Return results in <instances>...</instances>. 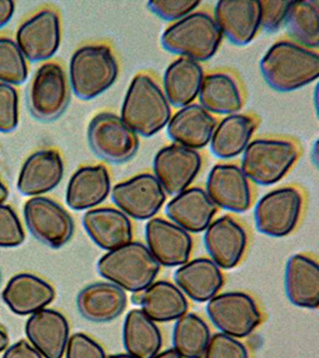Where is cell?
Returning <instances> with one entry per match:
<instances>
[{"instance_id": "obj_1", "label": "cell", "mask_w": 319, "mask_h": 358, "mask_svg": "<svg viewBox=\"0 0 319 358\" xmlns=\"http://www.w3.org/2000/svg\"><path fill=\"white\" fill-rule=\"evenodd\" d=\"M260 69L271 89L291 92L318 79L319 55L295 42L278 41L267 50Z\"/></svg>"}, {"instance_id": "obj_39", "label": "cell", "mask_w": 319, "mask_h": 358, "mask_svg": "<svg viewBox=\"0 0 319 358\" xmlns=\"http://www.w3.org/2000/svg\"><path fill=\"white\" fill-rule=\"evenodd\" d=\"M293 1L291 0H262L261 29L267 34H274L286 24L287 16Z\"/></svg>"}, {"instance_id": "obj_18", "label": "cell", "mask_w": 319, "mask_h": 358, "mask_svg": "<svg viewBox=\"0 0 319 358\" xmlns=\"http://www.w3.org/2000/svg\"><path fill=\"white\" fill-rule=\"evenodd\" d=\"M213 18L222 36L234 45H249L261 29L260 0H220Z\"/></svg>"}, {"instance_id": "obj_12", "label": "cell", "mask_w": 319, "mask_h": 358, "mask_svg": "<svg viewBox=\"0 0 319 358\" xmlns=\"http://www.w3.org/2000/svg\"><path fill=\"white\" fill-rule=\"evenodd\" d=\"M118 209L135 220L156 217L166 201V192L151 173H140L111 187Z\"/></svg>"}, {"instance_id": "obj_14", "label": "cell", "mask_w": 319, "mask_h": 358, "mask_svg": "<svg viewBox=\"0 0 319 358\" xmlns=\"http://www.w3.org/2000/svg\"><path fill=\"white\" fill-rule=\"evenodd\" d=\"M16 43L29 62L48 60L55 55L62 43L60 17L50 8L30 17L17 30Z\"/></svg>"}, {"instance_id": "obj_7", "label": "cell", "mask_w": 319, "mask_h": 358, "mask_svg": "<svg viewBox=\"0 0 319 358\" xmlns=\"http://www.w3.org/2000/svg\"><path fill=\"white\" fill-rule=\"evenodd\" d=\"M71 86L65 69L57 62L37 69L27 92L29 110L42 122H52L65 113L70 103Z\"/></svg>"}, {"instance_id": "obj_44", "label": "cell", "mask_w": 319, "mask_h": 358, "mask_svg": "<svg viewBox=\"0 0 319 358\" xmlns=\"http://www.w3.org/2000/svg\"><path fill=\"white\" fill-rule=\"evenodd\" d=\"M15 1L13 0H0V29L11 21L15 13Z\"/></svg>"}, {"instance_id": "obj_37", "label": "cell", "mask_w": 319, "mask_h": 358, "mask_svg": "<svg viewBox=\"0 0 319 358\" xmlns=\"http://www.w3.org/2000/svg\"><path fill=\"white\" fill-rule=\"evenodd\" d=\"M25 241L21 220L13 207L0 204V248H17Z\"/></svg>"}, {"instance_id": "obj_22", "label": "cell", "mask_w": 319, "mask_h": 358, "mask_svg": "<svg viewBox=\"0 0 319 358\" xmlns=\"http://www.w3.org/2000/svg\"><path fill=\"white\" fill-rule=\"evenodd\" d=\"M217 208L205 189L192 187L173 196L166 204L165 213L171 222L188 233L197 234L205 232L217 214Z\"/></svg>"}, {"instance_id": "obj_29", "label": "cell", "mask_w": 319, "mask_h": 358, "mask_svg": "<svg viewBox=\"0 0 319 358\" xmlns=\"http://www.w3.org/2000/svg\"><path fill=\"white\" fill-rule=\"evenodd\" d=\"M205 72L199 62L178 57L164 72V94L170 106L176 108L192 104L199 97Z\"/></svg>"}, {"instance_id": "obj_15", "label": "cell", "mask_w": 319, "mask_h": 358, "mask_svg": "<svg viewBox=\"0 0 319 358\" xmlns=\"http://www.w3.org/2000/svg\"><path fill=\"white\" fill-rule=\"evenodd\" d=\"M205 192L217 207L238 214L248 212L253 202L250 180L241 167L234 164H218L213 167Z\"/></svg>"}, {"instance_id": "obj_27", "label": "cell", "mask_w": 319, "mask_h": 358, "mask_svg": "<svg viewBox=\"0 0 319 358\" xmlns=\"http://www.w3.org/2000/svg\"><path fill=\"white\" fill-rule=\"evenodd\" d=\"M285 289L288 300L300 308L319 307V266L312 257L295 255L286 264Z\"/></svg>"}, {"instance_id": "obj_24", "label": "cell", "mask_w": 319, "mask_h": 358, "mask_svg": "<svg viewBox=\"0 0 319 358\" xmlns=\"http://www.w3.org/2000/svg\"><path fill=\"white\" fill-rule=\"evenodd\" d=\"M1 297L13 313L24 317L47 308L55 299V290L41 277L23 273L8 282Z\"/></svg>"}, {"instance_id": "obj_46", "label": "cell", "mask_w": 319, "mask_h": 358, "mask_svg": "<svg viewBox=\"0 0 319 358\" xmlns=\"http://www.w3.org/2000/svg\"><path fill=\"white\" fill-rule=\"evenodd\" d=\"M153 358H183L180 355L177 354L176 351L173 349H169V350L163 351L160 354L157 355Z\"/></svg>"}, {"instance_id": "obj_11", "label": "cell", "mask_w": 319, "mask_h": 358, "mask_svg": "<svg viewBox=\"0 0 319 358\" xmlns=\"http://www.w3.org/2000/svg\"><path fill=\"white\" fill-rule=\"evenodd\" d=\"M213 325L234 338H246L262 322V314L254 299L243 292L219 294L207 303Z\"/></svg>"}, {"instance_id": "obj_49", "label": "cell", "mask_w": 319, "mask_h": 358, "mask_svg": "<svg viewBox=\"0 0 319 358\" xmlns=\"http://www.w3.org/2000/svg\"><path fill=\"white\" fill-rule=\"evenodd\" d=\"M0 281H1V273H0Z\"/></svg>"}, {"instance_id": "obj_48", "label": "cell", "mask_w": 319, "mask_h": 358, "mask_svg": "<svg viewBox=\"0 0 319 358\" xmlns=\"http://www.w3.org/2000/svg\"><path fill=\"white\" fill-rule=\"evenodd\" d=\"M106 358H134L131 355L128 354H116V355H111V356H108Z\"/></svg>"}, {"instance_id": "obj_20", "label": "cell", "mask_w": 319, "mask_h": 358, "mask_svg": "<svg viewBox=\"0 0 319 358\" xmlns=\"http://www.w3.org/2000/svg\"><path fill=\"white\" fill-rule=\"evenodd\" d=\"M25 336L42 357L62 358L70 339V325L64 314L45 308L29 317Z\"/></svg>"}, {"instance_id": "obj_23", "label": "cell", "mask_w": 319, "mask_h": 358, "mask_svg": "<svg viewBox=\"0 0 319 358\" xmlns=\"http://www.w3.org/2000/svg\"><path fill=\"white\" fill-rule=\"evenodd\" d=\"M217 120L200 104H189L171 116L166 126L173 143L194 151L208 146Z\"/></svg>"}, {"instance_id": "obj_26", "label": "cell", "mask_w": 319, "mask_h": 358, "mask_svg": "<svg viewBox=\"0 0 319 358\" xmlns=\"http://www.w3.org/2000/svg\"><path fill=\"white\" fill-rule=\"evenodd\" d=\"M111 173L104 165L79 167L66 187V203L80 212L102 204L111 194Z\"/></svg>"}, {"instance_id": "obj_9", "label": "cell", "mask_w": 319, "mask_h": 358, "mask_svg": "<svg viewBox=\"0 0 319 358\" xmlns=\"http://www.w3.org/2000/svg\"><path fill=\"white\" fill-rule=\"evenodd\" d=\"M303 195L295 187L274 189L255 206V224L260 233L273 238L291 234L303 212Z\"/></svg>"}, {"instance_id": "obj_33", "label": "cell", "mask_w": 319, "mask_h": 358, "mask_svg": "<svg viewBox=\"0 0 319 358\" xmlns=\"http://www.w3.org/2000/svg\"><path fill=\"white\" fill-rule=\"evenodd\" d=\"M122 336L125 349L134 358H153L163 345L160 327L138 308L126 315Z\"/></svg>"}, {"instance_id": "obj_34", "label": "cell", "mask_w": 319, "mask_h": 358, "mask_svg": "<svg viewBox=\"0 0 319 358\" xmlns=\"http://www.w3.org/2000/svg\"><path fill=\"white\" fill-rule=\"evenodd\" d=\"M211 337V330L202 317L194 313L185 314L173 326V350L183 358H204Z\"/></svg>"}, {"instance_id": "obj_40", "label": "cell", "mask_w": 319, "mask_h": 358, "mask_svg": "<svg viewBox=\"0 0 319 358\" xmlns=\"http://www.w3.org/2000/svg\"><path fill=\"white\" fill-rule=\"evenodd\" d=\"M200 4L199 0H152L148 8L164 21L177 22L195 13Z\"/></svg>"}, {"instance_id": "obj_8", "label": "cell", "mask_w": 319, "mask_h": 358, "mask_svg": "<svg viewBox=\"0 0 319 358\" xmlns=\"http://www.w3.org/2000/svg\"><path fill=\"white\" fill-rule=\"evenodd\" d=\"M91 150L108 163H126L139 150V135L123 122L119 115L101 113L87 128Z\"/></svg>"}, {"instance_id": "obj_35", "label": "cell", "mask_w": 319, "mask_h": 358, "mask_svg": "<svg viewBox=\"0 0 319 358\" xmlns=\"http://www.w3.org/2000/svg\"><path fill=\"white\" fill-rule=\"evenodd\" d=\"M287 30L298 45L309 49L319 45V1L298 0L293 1L287 16Z\"/></svg>"}, {"instance_id": "obj_4", "label": "cell", "mask_w": 319, "mask_h": 358, "mask_svg": "<svg viewBox=\"0 0 319 358\" xmlns=\"http://www.w3.org/2000/svg\"><path fill=\"white\" fill-rule=\"evenodd\" d=\"M118 77L119 64L108 45H83L71 57L69 83L73 94L83 101L104 94Z\"/></svg>"}, {"instance_id": "obj_42", "label": "cell", "mask_w": 319, "mask_h": 358, "mask_svg": "<svg viewBox=\"0 0 319 358\" xmlns=\"http://www.w3.org/2000/svg\"><path fill=\"white\" fill-rule=\"evenodd\" d=\"M65 354L66 358H106L102 346L85 334L71 336Z\"/></svg>"}, {"instance_id": "obj_32", "label": "cell", "mask_w": 319, "mask_h": 358, "mask_svg": "<svg viewBox=\"0 0 319 358\" xmlns=\"http://www.w3.org/2000/svg\"><path fill=\"white\" fill-rule=\"evenodd\" d=\"M197 98L200 106L211 114H238L244 106L241 87L236 79L224 72L205 76Z\"/></svg>"}, {"instance_id": "obj_38", "label": "cell", "mask_w": 319, "mask_h": 358, "mask_svg": "<svg viewBox=\"0 0 319 358\" xmlns=\"http://www.w3.org/2000/svg\"><path fill=\"white\" fill-rule=\"evenodd\" d=\"M20 122V99L13 86L0 83V133H10Z\"/></svg>"}, {"instance_id": "obj_5", "label": "cell", "mask_w": 319, "mask_h": 358, "mask_svg": "<svg viewBox=\"0 0 319 358\" xmlns=\"http://www.w3.org/2000/svg\"><path fill=\"white\" fill-rule=\"evenodd\" d=\"M160 41L163 48L170 53L200 64L208 62L217 54L222 34L212 15L200 11L170 25Z\"/></svg>"}, {"instance_id": "obj_13", "label": "cell", "mask_w": 319, "mask_h": 358, "mask_svg": "<svg viewBox=\"0 0 319 358\" xmlns=\"http://www.w3.org/2000/svg\"><path fill=\"white\" fill-rule=\"evenodd\" d=\"M201 167L200 153L177 143L160 148L153 160L155 177L166 195L176 196L187 190L200 173Z\"/></svg>"}, {"instance_id": "obj_41", "label": "cell", "mask_w": 319, "mask_h": 358, "mask_svg": "<svg viewBox=\"0 0 319 358\" xmlns=\"http://www.w3.org/2000/svg\"><path fill=\"white\" fill-rule=\"evenodd\" d=\"M204 358H249V352L237 338L220 332L211 337Z\"/></svg>"}, {"instance_id": "obj_47", "label": "cell", "mask_w": 319, "mask_h": 358, "mask_svg": "<svg viewBox=\"0 0 319 358\" xmlns=\"http://www.w3.org/2000/svg\"><path fill=\"white\" fill-rule=\"evenodd\" d=\"M8 190L1 179H0V204H4L5 201L8 200Z\"/></svg>"}, {"instance_id": "obj_43", "label": "cell", "mask_w": 319, "mask_h": 358, "mask_svg": "<svg viewBox=\"0 0 319 358\" xmlns=\"http://www.w3.org/2000/svg\"><path fill=\"white\" fill-rule=\"evenodd\" d=\"M3 358H43L42 355L34 349V346L27 341H20L16 344L6 348Z\"/></svg>"}, {"instance_id": "obj_45", "label": "cell", "mask_w": 319, "mask_h": 358, "mask_svg": "<svg viewBox=\"0 0 319 358\" xmlns=\"http://www.w3.org/2000/svg\"><path fill=\"white\" fill-rule=\"evenodd\" d=\"M8 345V336L6 331L0 326V352L6 350Z\"/></svg>"}, {"instance_id": "obj_10", "label": "cell", "mask_w": 319, "mask_h": 358, "mask_svg": "<svg viewBox=\"0 0 319 358\" xmlns=\"http://www.w3.org/2000/svg\"><path fill=\"white\" fill-rule=\"evenodd\" d=\"M23 216L29 232L48 248H62L73 236L72 216L52 199L45 196L30 197L23 208Z\"/></svg>"}, {"instance_id": "obj_31", "label": "cell", "mask_w": 319, "mask_h": 358, "mask_svg": "<svg viewBox=\"0 0 319 358\" xmlns=\"http://www.w3.org/2000/svg\"><path fill=\"white\" fill-rule=\"evenodd\" d=\"M141 310L152 322H170L187 314L188 301L177 285L169 281L153 282L140 292Z\"/></svg>"}, {"instance_id": "obj_2", "label": "cell", "mask_w": 319, "mask_h": 358, "mask_svg": "<svg viewBox=\"0 0 319 358\" xmlns=\"http://www.w3.org/2000/svg\"><path fill=\"white\" fill-rule=\"evenodd\" d=\"M171 116V106L160 84L148 73L136 74L123 98V122L140 136L151 138L168 126Z\"/></svg>"}, {"instance_id": "obj_19", "label": "cell", "mask_w": 319, "mask_h": 358, "mask_svg": "<svg viewBox=\"0 0 319 358\" xmlns=\"http://www.w3.org/2000/svg\"><path fill=\"white\" fill-rule=\"evenodd\" d=\"M64 172V160L57 150H40L29 155L23 164L17 179V189L24 196L45 195L62 183Z\"/></svg>"}, {"instance_id": "obj_36", "label": "cell", "mask_w": 319, "mask_h": 358, "mask_svg": "<svg viewBox=\"0 0 319 358\" xmlns=\"http://www.w3.org/2000/svg\"><path fill=\"white\" fill-rule=\"evenodd\" d=\"M27 59L16 42L8 37H0V83L21 85L28 79Z\"/></svg>"}, {"instance_id": "obj_21", "label": "cell", "mask_w": 319, "mask_h": 358, "mask_svg": "<svg viewBox=\"0 0 319 358\" xmlns=\"http://www.w3.org/2000/svg\"><path fill=\"white\" fill-rule=\"evenodd\" d=\"M83 226L91 241L108 252L131 243L133 239L131 219L116 208H94L87 210L83 215Z\"/></svg>"}, {"instance_id": "obj_16", "label": "cell", "mask_w": 319, "mask_h": 358, "mask_svg": "<svg viewBox=\"0 0 319 358\" xmlns=\"http://www.w3.org/2000/svg\"><path fill=\"white\" fill-rule=\"evenodd\" d=\"M145 233L146 246L160 265L172 268L189 262L192 238L183 228L162 217H153L148 221Z\"/></svg>"}, {"instance_id": "obj_3", "label": "cell", "mask_w": 319, "mask_h": 358, "mask_svg": "<svg viewBox=\"0 0 319 358\" xmlns=\"http://www.w3.org/2000/svg\"><path fill=\"white\" fill-rule=\"evenodd\" d=\"M97 270L106 281L125 292L139 293L155 282L160 264L146 245L131 241L106 252L97 263Z\"/></svg>"}, {"instance_id": "obj_28", "label": "cell", "mask_w": 319, "mask_h": 358, "mask_svg": "<svg viewBox=\"0 0 319 358\" xmlns=\"http://www.w3.org/2000/svg\"><path fill=\"white\" fill-rule=\"evenodd\" d=\"M173 277L180 292L199 303L215 296L225 281L221 268L209 258L187 262L177 268Z\"/></svg>"}, {"instance_id": "obj_17", "label": "cell", "mask_w": 319, "mask_h": 358, "mask_svg": "<svg viewBox=\"0 0 319 358\" xmlns=\"http://www.w3.org/2000/svg\"><path fill=\"white\" fill-rule=\"evenodd\" d=\"M206 250L215 264L224 270H231L241 263L246 246L248 234L237 220L224 215L212 221L205 231Z\"/></svg>"}, {"instance_id": "obj_25", "label": "cell", "mask_w": 319, "mask_h": 358, "mask_svg": "<svg viewBox=\"0 0 319 358\" xmlns=\"http://www.w3.org/2000/svg\"><path fill=\"white\" fill-rule=\"evenodd\" d=\"M125 290L111 282L86 285L77 296V308L84 319L96 324L114 322L127 307Z\"/></svg>"}, {"instance_id": "obj_30", "label": "cell", "mask_w": 319, "mask_h": 358, "mask_svg": "<svg viewBox=\"0 0 319 358\" xmlns=\"http://www.w3.org/2000/svg\"><path fill=\"white\" fill-rule=\"evenodd\" d=\"M256 128L257 123L250 115L238 113L225 116L214 129L209 143L211 151L224 160L237 158L251 143Z\"/></svg>"}, {"instance_id": "obj_6", "label": "cell", "mask_w": 319, "mask_h": 358, "mask_svg": "<svg viewBox=\"0 0 319 358\" xmlns=\"http://www.w3.org/2000/svg\"><path fill=\"white\" fill-rule=\"evenodd\" d=\"M299 157L298 147L281 138H256L243 152L241 171L262 187L278 183L291 171Z\"/></svg>"}]
</instances>
